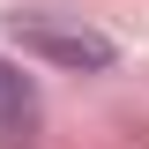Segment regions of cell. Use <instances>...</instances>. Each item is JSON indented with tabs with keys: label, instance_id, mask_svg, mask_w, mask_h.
Masks as SVG:
<instances>
[{
	"label": "cell",
	"instance_id": "6da1fadb",
	"mask_svg": "<svg viewBox=\"0 0 149 149\" xmlns=\"http://www.w3.org/2000/svg\"><path fill=\"white\" fill-rule=\"evenodd\" d=\"M15 37L30 45V52L60 60V67H112V37L67 30V22H52V15H15Z\"/></svg>",
	"mask_w": 149,
	"mask_h": 149
},
{
	"label": "cell",
	"instance_id": "7a4b0ae2",
	"mask_svg": "<svg viewBox=\"0 0 149 149\" xmlns=\"http://www.w3.org/2000/svg\"><path fill=\"white\" fill-rule=\"evenodd\" d=\"M37 142V82L0 60V149H30Z\"/></svg>",
	"mask_w": 149,
	"mask_h": 149
}]
</instances>
